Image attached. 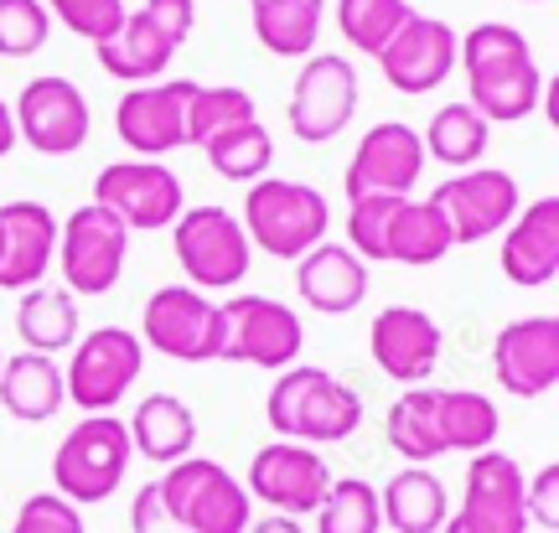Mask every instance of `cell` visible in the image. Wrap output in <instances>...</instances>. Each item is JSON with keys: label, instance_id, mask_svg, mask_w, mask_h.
I'll return each instance as SVG.
<instances>
[{"label": "cell", "instance_id": "1", "mask_svg": "<svg viewBox=\"0 0 559 533\" xmlns=\"http://www.w3.org/2000/svg\"><path fill=\"white\" fill-rule=\"evenodd\" d=\"M456 62L466 68V104L487 125H513L539 109L544 73L534 47L508 21H481L456 42Z\"/></svg>", "mask_w": 559, "mask_h": 533}, {"label": "cell", "instance_id": "2", "mask_svg": "<svg viewBox=\"0 0 559 533\" xmlns=\"http://www.w3.org/2000/svg\"><path fill=\"white\" fill-rule=\"evenodd\" d=\"M264 419L280 440H300V446H337L362 425V394L353 383L332 378L326 368L311 363H290L275 378V389L264 399Z\"/></svg>", "mask_w": 559, "mask_h": 533}, {"label": "cell", "instance_id": "3", "mask_svg": "<svg viewBox=\"0 0 559 533\" xmlns=\"http://www.w3.org/2000/svg\"><path fill=\"white\" fill-rule=\"evenodd\" d=\"M243 234L249 244L270 259H300L311 254L326 228H332V208L311 181H290V177H260L249 181V198H243Z\"/></svg>", "mask_w": 559, "mask_h": 533}, {"label": "cell", "instance_id": "4", "mask_svg": "<svg viewBox=\"0 0 559 533\" xmlns=\"http://www.w3.org/2000/svg\"><path fill=\"white\" fill-rule=\"evenodd\" d=\"M198 26V0H145L140 11H124L120 32L99 42V68L120 83H160L187 37Z\"/></svg>", "mask_w": 559, "mask_h": 533}, {"label": "cell", "instance_id": "5", "mask_svg": "<svg viewBox=\"0 0 559 533\" xmlns=\"http://www.w3.org/2000/svg\"><path fill=\"white\" fill-rule=\"evenodd\" d=\"M130 430L115 415H88L73 430L62 435L58 455H52V487L58 497H68L73 508L88 502H109L120 493L124 472H130Z\"/></svg>", "mask_w": 559, "mask_h": 533}, {"label": "cell", "instance_id": "6", "mask_svg": "<svg viewBox=\"0 0 559 533\" xmlns=\"http://www.w3.org/2000/svg\"><path fill=\"white\" fill-rule=\"evenodd\" d=\"M171 244L192 291H234L254 264V244L228 208H181L171 223Z\"/></svg>", "mask_w": 559, "mask_h": 533}, {"label": "cell", "instance_id": "7", "mask_svg": "<svg viewBox=\"0 0 559 533\" xmlns=\"http://www.w3.org/2000/svg\"><path fill=\"white\" fill-rule=\"evenodd\" d=\"M156 493L187 523V533H243L254 523V497L243 493V482L228 466L202 461V455L166 466Z\"/></svg>", "mask_w": 559, "mask_h": 533}, {"label": "cell", "instance_id": "8", "mask_svg": "<svg viewBox=\"0 0 559 533\" xmlns=\"http://www.w3.org/2000/svg\"><path fill=\"white\" fill-rule=\"evenodd\" d=\"M140 368H145V342L130 327H94L83 342H73V357L62 368L68 404H79L83 415H115Z\"/></svg>", "mask_w": 559, "mask_h": 533}, {"label": "cell", "instance_id": "9", "mask_svg": "<svg viewBox=\"0 0 559 533\" xmlns=\"http://www.w3.org/2000/svg\"><path fill=\"white\" fill-rule=\"evenodd\" d=\"M124 254H130V228L99 202L58 223V270L68 280L62 285L68 296H109L124 275Z\"/></svg>", "mask_w": 559, "mask_h": 533}, {"label": "cell", "instance_id": "10", "mask_svg": "<svg viewBox=\"0 0 559 533\" xmlns=\"http://www.w3.org/2000/svg\"><path fill=\"white\" fill-rule=\"evenodd\" d=\"M223 311V353L218 363H249L264 374H285L300 363L306 347V327L285 300L270 296H234L218 306Z\"/></svg>", "mask_w": 559, "mask_h": 533}, {"label": "cell", "instance_id": "11", "mask_svg": "<svg viewBox=\"0 0 559 533\" xmlns=\"http://www.w3.org/2000/svg\"><path fill=\"white\" fill-rule=\"evenodd\" d=\"M140 342L171 363H218L223 311L192 285H160L140 311Z\"/></svg>", "mask_w": 559, "mask_h": 533}, {"label": "cell", "instance_id": "12", "mask_svg": "<svg viewBox=\"0 0 559 533\" xmlns=\"http://www.w3.org/2000/svg\"><path fill=\"white\" fill-rule=\"evenodd\" d=\"M94 202L109 208L130 234H160L171 228L187 208L181 198V177L166 166V161H115L104 166L99 181H94Z\"/></svg>", "mask_w": 559, "mask_h": 533}, {"label": "cell", "instance_id": "13", "mask_svg": "<svg viewBox=\"0 0 559 533\" xmlns=\"http://www.w3.org/2000/svg\"><path fill=\"white\" fill-rule=\"evenodd\" d=\"M353 115H358V68L337 52H311L306 68L296 73V94L285 104L296 140L326 145L353 125Z\"/></svg>", "mask_w": 559, "mask_h": 533}, {"label": "cell", "instance_id": "14", "mask_svg": "<svg viewBox=\"0 0 559 533\" xmlns=\"http://www.w3.org/2000/svg\"><path fill=\"white\" fill-rule=\"evenodd\" d=\"M430 202H436V213L445 217L451 244H481V238L502 234L523 208L519 177H513V171H498V166L456 171L451 181H440L436 192H430Z\"/></svg>", "mask_w": 559, "mask_h": 533}, {"label": "cell", "instance_id": "15", "mask_svg": "<svg viewBox=\"0 0 559 533\" xmlns=\"http://www.w3.org/2000/svg\"><path fill=\"white\" fill-rule=\"evenodd\" d=\"M440 533H528L519 461L502 451L472 455V461H466L461 508L440 523Z\"/></svg>", "mask_w": 559, "mask_h": 533}, {"label": "cell", "instance_id": "16", "mask_svg": "<svg viewBox=\"0 0 559 533\" xmlns=\"http://www.w3.org/2000/svg\"><path fill=\"white\" fill-rule=\"evenodd\" d=\"M425 145H419V130L404 125V119H383L368 135L358 140V151L347 161V202L358 198H409L419 187V171H425Z\"/></svg>", "mask_w": 559, "mask_h": 533}, {"label": "cell", "instance_id": "17", "mask_svg": "<svg viewBox=\"0 0 559 533\" xmlns=\"http://www.w3.org/2000/svg\"><path fill=\"white\" fill-rule=\"evenodd\" d=\"M332 487V472L317 455V446H300V440H270L254 451L249 476H243V493L270 502L285 518H306L321 508V497Z\"/></svg>", "mask_w": 559, "mask_h": 533}, {"label": "cell", "instance_id": "18", "mask_svg": "<svg viewBox=\"0 0 559 533\" xmlns=\"http://www.w3.org/2000/svg\"><path fill=\"white\" fill-rule=\"evenodd\" d=\"M198 94L192 79L171 83H135L115 104V135L135 151L140 161H160L187 145V104Z\"/></svg>", "mask_w": 559, "mask_h": 533}, {"label": "cell", "instance_id": "19", "mask_svg": "<svg viewBox=\"0 0 559 533\" xmlns=\"http://www.w3.org/2000/svg\"><path fill=\"white\" fill-rule=\"evenodd\" d=\"M16 140H26L41 156H73L88 140V99L73 79H32L16 99Z\"/></svg>", "mask_w": 559, "mask_h": 533}, {"label": "cell", "instance_id": "20", "mask_svg": "<svg viewBox=\"0 0 559 533\" xmlns=\"http://www.w3.org/2000/svg\"><path fill=\"white\" fill-rule=\"evenodd\" d=\"M492 374L502 394L544 399L559 383V317H523L508 321L492 342Z\"/></svg>", "mask_w": 559, "mask_h": 533}, {"label": "cell", "instance_id": "21", "mask_svg": "<svg viewBox=\"0 0 559 533\" xmlns=\"http://www.w3.org/2000/svg\"><path fill=\"white\" fill-rule=\"evenodd\" d=\"M368 353L404 389L430 383L440 368V321L419 306H383L368 327Z\"/></svg>", "mask_w": 559, "mask_h": 533}, {"label": "cell", "instance_id": "22", "mask_svg": "<svg viewBox=\"0 0 559 533\" xmlns=\"http://www.w3.org/2000/svg\"><path fill=\"white\" fill-rule=\"evenodd\" d=\"M456 32L445 26L440 16H409L400 26V37L389 42L379 52V68L389 88H400V94H430L440 83L456 73Z\"/></svg>", "mask_w": 559, "mask_h": 533}, {"label": "cell", "instance_id": "23", "mask_svg": "<svg viewBox=\"0 0 559 533\" xmlns=\"http://www.w3.org/2000/svg\"><path fill=\"white\" fill-rule=\"evenodd\" d=\"M58 264V217L47 202H5L0 208V291H32Z\"/></svg>", "mask_w": 559, "mask_h": 533}, {"label": "cell", "instance_id": "24", "mask_svg": "<svg viewBox=\"0 0 559 533\" xmlns=\"http://www.w3.org/2000/svg\"><path fill=\"white\" fill-rule=\"evenodd\" d=\"M502 275L513 280L519 291H539L555 285L559 275V198L528 202L519 208V217L502 228Z\"/></svg>", "mask_w": 559, "mask_h": 533}, {"label": "cell", "instance_id": "25", "mask_svg": "<svg viewBox=\"0 0 559 533\" xmlns=\"http://www.w3.org/2000/svg\"><path fill=\"white\" fill-rule=\"evenodd\" d=\"M296 285H300V300L321 311V317H347L358 311L362 296H368V264H362L347 244H332L321 238L311 254L296 259Z\"/></svg>", "mask_w": 559, "mask_h": 533}, {"label": "cell", "instance_id": "26", "mask_svg": "<svg viewBox=\"0 0 559 533\" xmlns=\"http://www.w3.org/2000/svg\"><path fill=\"white\" fill-rule=\"evenodd\" d=\"M124 430H130V446H135L145 461H160V466L187 461L192 446H198V415H192V404L177 394H145Z\"/></svg>", "mask_w": 559, "mask_h": 533}, {"label": "cell", "instance_id": "27", "mask_svg": "<svg viewBox=\"0 0 559 533\" xmlns=\"http://www.w3.org/2000/svg\"><path fill=\"white\" fill-rule=\"evenodd\" d=\"M68 404V389H62V368L41 353H16L0 363V410L11 419H26V425H41L52 419Z\"/></svg>", "mask_w": 559, "mask_h": 533}, {"label": "cell", "instance_id": "28", "mask_svg": "<svg viewBox=\"0 0 559 533\" xmlns=\"http://www.w3.org/2000/svg\"><path fill=\"white\" fill-rule=\"evenodd\" d=\"M379 518L394 533H440V523L451 518V497L430 466H404L383 482L379 493Z\"/></svg>", "mask_w": 559, "mask_h": 533}, {"label": "cell", "instance_id": "29", "mask_svg": "<svg viewBox=\"0 0 559 533\" xmlns=\"http://www.w3.org/2000/svg\"><path fill=\"white\" fill-rule=\"evenodd\" d=\"M254 37L275 58H311L321 42L326 0H249Z\"/></svg>", "mask_w": 559, "mask_h": 533}, {"label": "cell", "instance_id": "30", "mask_svg": "<svg viewBox=\"0 0 559 533\" xmlns=\"http://www.w3.org/2000/svg\"><path fill=\"white\" fill-rule=\"evenodd\" d=\"M16 336L26 342V353L58 357L79 342V300L58 291V285H32L21 291L16 306Z\"/></svg>", "mask_w": 559, "mask_h": 533}, {"label": "cell", "instance_id": "31", "mask_svg": "<svg viewBox=\"0 0 559 533\" xmlns=\"http://www.w3.org/2000/svg\"><path fill=\"white\" fill-rule=\"evenodd\" d=\"M383 435H389V446H394L409 466H425V461L445 455V440H440V389L436 383L404 389V394L389 404Z\"/></svg>", "mask_w": 559, "mask_h": 533}, {"label": "cell", "instance_id": "32", "mask_svg": "<svg viewBox=\"0 0 559 533\" xmlns=\"http://www.w3.org/2000/svg\"><path fill=\"white\" fill-rule=\"evenodd\" d=\"M419 145H425V161H440L451 171H472V166H481L487 145H492V125L466 99L440 104L436 115H430V125H425Z\"/></svg>", "mask_w": 559, "mask_h": 533}, {"label": "cell", "instance_id": "33", "mask_svg": "<svg viewBox=\"0 0 559 533\" xmlns=\"http://www.w3.org/2000/svg\"><path fill=\"white\" fill-rule=\"evenodd\" d=\"M451 228L445 217L436 213L430 198H404L400 217H394V234H389V259L394 264H409V270H430L440 259L451 254Z\"/></svg>", "mask_w": 559, "mask_h": 533}, {"label": "cell", "instance_id": "34", "mask_svg": "<svg viewBox=\"0 0 559 533\" xmlns=\"http://www.w3.org/2000/svg\"><path fill=\"white\" fill-rule=\"evenodd\" d=\"M498 404L477 389H440V440L445 451H492L498 440Z\"/></svg>", "mask_w": 559, "mask_h": 533}, {"label": "cell", "instance_id": "35", "mask_svg": "<svg viewBox=\"0 0 559 533\" xmlns=\"http://www.w3.org/2000/svg\"><path fill=\"white\" fill-rule=\"evenodd\" d=\"M198 151L213 161V171H218L223 181H243V187L270 177V166H275V140H270V130H264L260 119L223 130V135H213L207 145H198Z\"/></svg>", "mask_w": 559, "mask_h": 533}, {"label": "cell", "instance_id": "36", "mask_svg": "<svg viewBox=\"0 0 559 533\" xmlns=\"http://www.w3.org/2000/svg\"><path fill=\"white\" fill-rule=\"evenodd\" d=\"M409 16H415L409 0H337V32L347 37V47H358L368 58H379Z\"/></svg>", "mask_w": 559, "mask_h": 533}, {"label": "cell", "instance_id": "37", "mask_svg": "<svg viewBox=\"0 0 559 533\" xmlns=\"http://www.w3.org/2000/svg\"><path fill=\"white\" fill-rule=\"evenodd\" d=\"M379 487L362 476H342L326 487L317 508V533H379Z\"/></svg>", "mask_w": 559, "mask_h": 533}, {"label": "cell", "instance_id": "38", "mask_svg": "<svg viewBox=\"0 0 559 533\" xmlns=\"http://www.w3.org/2000/svg\"><path fill=\"white\" fill-rule=\"evenodd\" d=\"M254 115V99L243 94V88H234V83H198V94H192V104H187V145H207L213 135H223V130H234V125H249Z\"/></svg>", "mask_w": 559, "mask_h": 533}, {"label": "cell", "instance_id": "39", "mask_svg": "<svg viewBox=\"0 0 559 533\" xmlns=\"http://www.w3.org/2000/svg\"><path fill=\"white\" fill-rule=\"evenodd\" d=\"M404 198H358L347 202V249L368 264V259H389V234H394V217H400Z\"/></svg>", "mask_w": 559, "mask_h": 533}, {"label": "cell", "instance_id": "40", "mask_svg": "<svg viewBox=\"0 0 559 533\" xmlns=\"http://www.w3.org/2000/svg\"><path fill=\"white\" fill-rule=\"evenodd\" d=\"M52 37V16L41 0H0V58H32Z\"/></svg>", "mask_w": 559, "mask_h": 533}, {"label": "cell", "instance_id": "41", "mask_svg": "<svg viewBox=\"0 0 559 533\" xmlns=\"http://www.w3.org/2000/svg\"><path fill=\"white\" fill-rule=\"evenodd\" d=\"M47 5V16L52 21H62L73 37H83V42H109L115 32H120V21H124V0H41Z\"/></svg>", "mask_w": 559, "mask_h": 533}, {"label": "cell", "instance_id": "42", "mask_svg": "<svg viewBox=\"0 0 559 533\" xmlns=\"http://www.w3.org/2000/svg\"><path fill=\"white\" fill-rule=\"evenodd\" d=\"M11 533H83V508H73L58 493H37L21 502Z\"/></svg>", "mask_w": 559, "mask_h": 533}, {"label": "cell", "instance_id": "43", "mask_svg": "<svg viewBox=\"0 0 559 533\" xmlns=\"http://www.w3.org/2000/svg\"><path fill=\"white\" fill-rule=\"evenodd\" d=\"M523 513H528V523H539L544 533L559 529V466L555 461L534 482H523Z\"/></svg>", "mask_w": 559, "mask_h": 533}, {"label": "cell", "instance_id": "44", "mask_svg": "<svg viewBox=\"0 0 559 533\" xmlns=\"http://www.w3.org/2000/svg\"><path fill=\"white\" fill-rule=\"evenodd\" d=\"M130 533H187V523L160 502L156 482H145L135 493V502H130Z\"/></svg>", "mask_w": 559, "mask_h": 533}, {"label": "cell", "instance_id": "45", "mask_svg": "<svg viewBox=\"0 0 559 533\" xmlns=\"http://www.w3.org/2000/svg\"><path fill=\"white\" fill-rule=\"evenodd\" d=\"M243 533H306L300 529V518H285V513H270V518H260V523H249Z\"/></svg>", "mask_w": 559, "mask_h": 533}, {"label": "cell", "instance_id": "46", "mask_svg": "<svg viewBox=\"0 0 559 533\" xmlns=\"http://www.w3.org/2000/svg\"><path fill=\"white\" fill-rule=\"evenodd\" d=\"M16 151V115H11V104L0 99V161Z\"/></svg>", "mask_w": 559, "mask_h": 533}, {"label": "cell", "instance_id": "47", "mask_svg": "<svg viewBox=\"0 0 559 533\" xmlns=\"http://www.w3.org/2000/svg\"><path fill=\"white\" fill-rule=\"evenodd\" d=\"M528 5H539V0H528Z\"/></svg>", "mask_w": 559, "mask_h": 533}, {"label": "cell", "instance_id": "48", "mask_svg": "<svg viewBox=\"0 0 559 533\" xmlns=\"http://www.w3.org/2000/svg\"><path fill=\"white\" fill-rule=\"evenodd\" d=\"M0 363H5V357H0Z\"/></svg>", "mask_w": 559, "mask_h": 533}]
</instances>
